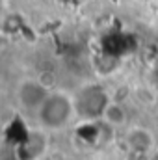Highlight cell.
<instances>
[{"label": "cell", "mask_w": 158, "mask_h": 160, "mask_svg": "<svg viewBox=\"0 0 158 160\" xmlns=\"http://www.w3.org/2000/svg\"><path fill=\"white\" fill-rule=\"evenodd\" d=\"M75 112H77L75 101L65 91H50L36 114L43 128L58 130L71 123Z\"/></svg>", "instance_id": "6da1fadb"}, {"label": "cell", "mask_w": 158, "mask_h": 160, "mask_svg": "<svg viewBox=\"0 0 158 160\" xmlns=\"http://www.w3.org/2000/svg\"><path fill=\"white\" fill-rule=\"evenodd\" d=\"M48 93L50 91L47 89V86L41 84L39 80H22L17 88V99L21 106L26 110H34V112L39 110V106L43 104Z\"/></svg>", "instance_id": "7a4b0ae2"}, {"label": "cell", "mask_w": 158, "mask_h": 160, "mask_svg": "<svg viewBox=\"0 0 158 160\" xmlns=\"http://www.w3.org/2000/svg\"><path fill=\"white\" fill-rule=\"evenodd\" d=\"M126 143H128V147L134 149V151H149V149L153 147L155 140H153V136L149 134V130H145V128H141V127H136V128H132V130L126 134Z\"/></svg>", "instance_id": "3957f363"}, {"label": "cell", "mask_w": 158, "mask_h": 160, "mask_svg": "<svg viewBox=\"0 0 158 160\" xmlns=\"http://www.w3.org/2000/svg\"><path fill=\"white\" fill-rule=\"evenodd\" d=\"M102 118L108 121L110 125H123L126 121V114H125L123 106H119L116 102H108L102 108Z\"/></svg>", "instance_id": "277c9868"}, {"label": "cell", "mask_w": 158, "mask_h": 160, "mask_svg": "<svg viewBox=\"0 0 158 160\" xmlns=\"http://www.w3.org/2000/svg\"><path fill=\"white\" fill-rule=\"evenodd\" d=\"M138 2H149V0H138Z\"/></svg>", "instance_id": "5b68a950"}]
</instances>
